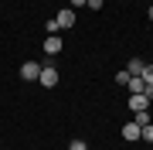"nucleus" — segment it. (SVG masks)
Segmentation results:
<instances>
[{
  "label": "nucleus",
  "instance_id": "nucleus-1",
  "mask_svg": "<svg viewBox=\"0 0 153 150\" xmlns=\"http://www.w3.org/2000/svg\"><path fill=\"white\" fill-rule=\"evenodd\" d=\"M38 82L44 85V89H55V85H58V72H55L51 65H41V75H38Z\"/></svg>",
  "mask_w": 153,
  "mask_h": 150
},
{
  "label": "nucleus",
  "instance_id": "nucleus-2",
  "mask_svg": "<svg viewBox=\"0 0 153 150\" xmlns=\"http://www.w3.org/2000/svg\"><path fill=\"white\" fill-rule=\"evenodd\" d=\"M55 21H58V31H68L71 24H75V10H71V7H65V10H58Z\"/></svg>",
  "mask_w": 153,
  "mask_h": 150
},
{
  "label": "nucleus",
  "instance_id": "nucleus-3",
  "mask_svg": "<svg viewBox=\"0 0 153 150\" xmlns=\"http://www.w3.org/2000/svg\"><path fill=\"white\" fill-rule=\"evenodd\" d=\"M38 75H41V65H38V61H24V65H21V78L31 82V78H38Z\"/></svg>",
  "mask_w": 153,
  "mask_h": 150
},
{
  "label": "nucleus",
  "instance_id": "nucleus-4",
  "mask_svg": "<svg viewBox=\"0 0 153 150\" xmlns=\"http://www.w3.org/2000/svg\"><path fill=\"white\" fill-rule=\"evenodd\" d=\"M61 48H65V45H61L58 34H48V41H44V51H48V55H58Z\"/></svg>",
  "mask_w": 153,
  "mask_h": 150
},
{
  "label": "nucleus",
  "instance_id": "nucleus-5",
  "mask_svg": "<svg viewBox=\"0 0 153 150\" xmlns=\"http://www.w3.org/2000/svg\"><path fill=\"white\" fill-rule=\"evenodd\" d=\"M126 85H129V92H133V96H140V92H146V82H143L140 75H129V82H126Z\"/></svg>",
  "mask_w": 153,
  "mask_h": 150
},
{
  "label": "nucleus",
  "instance_id": "nucleus-6",
  "mask_svg": "<svg viewBox=\"0 0 153 150\" xmlns=\"http://www.w3.org/2000/svg\"><path fill=\"white\" fill-rule=\"evenodd\" d=\"M123 140H129V143L140 140V126H136V123H126V126H123Z\"/></svg>",
  "mask_w": 153,
  "mask_h": 150
},
{
  "label": "nucleus",
  "instance_id": "nucleus-7",
  "mask_svg": "<svg viewBox=\"0 0 153 150\" xmlns=\"http://www.w3.org/2000/svg\"><path fill=\"white\" fill-rule=\"evenodd\" d=\"M146 106H150V99H146V96H143V92H140V96H133V99H129V109H133V113L146 109Z\"/></svg>",
  "mask_w": 153,
  "mask_h": 150
},
{
  "label": "nucleus",
  "instance_id": "nucleus-8",
  "mask_svg": "<svg viewBox=\"0 0 153 150\" xmlns=\"http://www.w3.org/2000/svg\"><path fill=\"white\" fill-rule=\"evenodd\" d=\"M143 68H146V61H140V58H129L126 72H129V75H143Z\"/></svg>",
  "mask_w": 153,
  "mask_h": 150
},
{
  "label": "nucleus",
  "instance_id": "nucleus-9",
  "mask_svg": "<svg viewBox=\"0 0 153 150\" xmlns=\"http://www.w3.org/2000/svg\"><path fill=\"white\" fill-rule=\"evenodd\" d=\"M140 137L146 140V143H153V123H146V126H140Z\"/></svg>",
  "mask_w": 153,
  "mask_h": 150
},
{
  "label": "nucleus",
  "instance_id": "nucleus-10",
  "mask_svg": "<svg viewBox=\"0 0 153 150\" xmlns=\"http://www.w3.org/2000/svg\"><path fill=\"white\" fill-rule=\"evenodd\" d=\"M133 123H136V126H146V123H150V113H146V109H140V113H136V119H133Z\"/></svg>",
  "mask_w": 153,
  "mask_h": 150
},
{
  "label": "nucleus",
  "instance_id": "nucleus-11",
  "mask_svg": "<svg viewBox=\"0 0 153 150\" xmlns=\"http://www.w3.org/2000/svg\"><path fill=\"white\" fill-rule=\"evenodd\" d=\"M140 78H143L146 85H153V65H146V68H143V75H140Z\"/></svg>",
  "mask_w": 153,
  "mask_h": 150
},
{
  "label": "nucleus",
  "instance_id": "nucleus-12",
  "mask_svg": "<svg viewBox=\"0 0 153 150\" xmlns=\"http://www.w3.org/2000/svg\"><path fill=\"white\" fill-rule=\"evenodd\" d=\"M68 150H88V147H85V140H71V143H68Z\"/></svg>",
  "mask_w": 153,
  "mask_h": 150
},
{
  "label": "nucleus",
  "instance_id": "nucleus-13",
  "mask_svg": "<svg viewBox=\"0 0 153 150\" xmlns=\"http://www.w3.org/2000/svg\"><path fill=\"white\" fill-rule=\"evenodd\" d=\"M88 4V0H68V7H71V10H78V7H85Z\"/></svg>",
  "mask_w": 153,
  "mask_h": 150
},
{
  "label": "nucleus",
  "instance_id": "nucleus-14",
  "mask_svg": "<svg viewBox=\"0 0 153 150\" xmlns=\"http://www.w3.org/2000/svg\"><path fill=\"white\" fill-rule=\"evenodd\" d=\"M85 7H92V10H99V7H102V0H88Z\"/></svg>",
  "mask_w": 153,
  "mask_h": 150
},
{
  "label": "nucleus",
  "instance_id": "nucleus-15",
  "mask_svg": "<svg viewBox=\"0 0 153 150\" xmlns=\"http://www.w3.org/2000/svg\"><path fill=\"white\" fill-rule=\"evenodd\" d=\"M150 21H153V7H150Z\"/></svg>",
  "mask_w": 153,
  "mask_h": 150
}]
</instances>
